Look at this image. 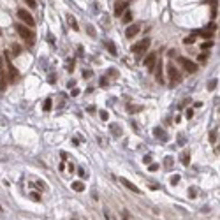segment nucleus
<instances>
[{
  "label": "nucleus",
  "mask_w": 220,
  "mask_h": 220,
  "mask_svg": "<svg viewBox=\"0 0 220 220\" xmlns=\"http://www.w3.org/2000/svg\"><path fill=\"white\" fill-rule=\"evenodd\" d=\"M16 30H18V34H19V37L23 39L28 46H32L34 44V41H35V37H34V32L28 28V27H25V25H21V23H16Z\"/></svg>",
  "instance_id": "f257e3e1"
},
{
  "label": "nucleus",
  "mask_w": 220,
  "mask_h": 220,
  "mask_svg": "<svg viewBox=\"0 0 220 220\" xmlns=\"http://www.w3.org/2000/svg\"><path fill=\"white\" fill-rule=\"evenodd\" d=\"M148 46H150V39H148V37H144V39H141L139 42H136L134 46H132V51L136 53V56H143Z\"/></svg>",
  "instance_id": "f03ea898"
},
{
  "label": "nucleus",
  "mask_w": 220,
  "mask_h": 220,
  "mask_svg": "<svg viewBox=\"0 0 220 220\" xmlns=\"http://www.w3.org/2000/svg\"><path fill=\"white\" fill-rule=\"evenodd\" d=\"M18 18L23 21L27 27H34V16L27 9H18Z\"/></svg>",
  "instance_id": "7ed1b4c3"
},
{
  "label": "nucleus",
  "mask_w": 220,
  "mask_h": 220,
  "mask_svg": "<svg viewBox=\"0 0 220 220\" xmlns=\"http://www.w3.org/2000/svg\"><path fill=\"white\" fill-rule=\"evenodd\" d=\"M167 74H169V79H171V83H173V85L182 81V74L178 72V69H176L173 63H167Z\"/></svg>",
  "instance_id": "20e7f679"
},
{
  "label": "nucleus",
  "mask_w": 220,
  "mask_h": 220,
  "mask_svg": "<svg viewBox=\"0 0 220 220\" xmlns=\"http://www.w3.org/2000/svg\"><path fill=\"white\" fill-rule=\"evenodd\" d=\"M178 62H180V65H182V67L187 71V72H190V74H194L195 71H197V63H194V62H190L188 58H178Z\"/></svg>",
  "instance_id": "39448f33"
},
{
  "label": "nucleus",
  "mask_w": 220,
  "mask_h": 220,
  "mask_svg": "<svg viewBox=\"0 0 220 220\" xmlns=\"http://www.w3.org/2000/svg\"><path fill=\"white\" fill-rule=\"evenodd\" d=\"M6 85H7V74L4 67V58H0V92L6 90Z\"/></svg>",
  "instance_id": "423d86ee"
},
{
  "label": "nucleus",
  "mask_w": 220,
  "mask_h": 220,
  "mask_svg": "<svg viewBox=\"0 0 220 220\" xmlns=\"http://www.w3.org/2000/svg\"><path fill=\"white\" fill-rule=\"evenodd\" d=\"M6 65H7V69H9V72H7V76H9V81H11V83H16V81H18V78H19V72H18V69L14 67V65H12L11 62H7V60H6Z\"/></svg>",
  "instance_id": "0eeeda50"
},
{
  "label": "nucleus",
  "mask_w": 220,
  "mask_h": 220,
  "mask_svg": "<svg viewBox=\"0 0 220 220\" xmlns=\"http://www.w3.org/2000/svg\"><path fill=\"white\" fill-rule=\"evenodd\" d=\"M139 30H141V25H139V23H132V25L127 27V30H125V37H127V39L136 37V35L139 34Z\"/></svg>",
  "instance_id": "6e6552de"
},
{
  "label": "nucleus",
  "mask_w": 220,
  "mask_h": 220,
  "mask_svg": "<svg viewBox=\"0 0 220 220\" xmlns=\"http://www.w3.org/2000/svg\"><path fill=\"white\" fill-rule=\"evenodd\" d=\"M155 63H157V53H150L146 58H144V65L146 69L150 72H153V69H155Z\"/></svg>",
  "instance_id": "1a4fd4ad"
},
{
  "label": "nucleus",
  "mask_w": 220,
  "mask_h": 220,
  "mask_svg": "<svg viewBox=\"0 0 220 220\" xmlns=\"http://www.w3.org/2000/svg\"><path fill=\"white\" fill-rule=\"evenodd\" d=\"M127 6H129V0H118V2L115 4V16H122L125 12Z\"/></svg>",
  "instance_id": "9d476101"
},
{
  "label": "nucleus",
  "mask_w": 220,
  "mask_h": 220,
  "mask_svg": "<svg viewBox=\"0 0 220 220\" xmlns=\"http://www.w3.org/2000/svg\"><path fill=\"white\" fill-rule=\"evenodd\" d=\"M120 183H122L123 187H127L129 190H132V192H136V194H141V188H138V185H134L132 182H129L127 178H120Z\"/></svg>",
  "instance_id": "9b49d317"
},
{
  "label": "nucleus",
  "mask_w": 220,
  "mask_h": 220,
  "mask_svg": "<svg viewBox=\"0 0 220 220\" xmlns=\"http://www.w3.org/2000/svg\"><path fill=\"white\" fill-rule=\"evenodd\" d=\"M30 187H37V188H39L41 192H46V190H48V185L44 183L42 180H35V183H32Z\"/></svg>",
  "instance_id": "f8f14e48"
},
{
  "label": "nucleus",
  "mask_w": 220,
  "mask_h": 220,
  "mask_svg": "<svg viewBox=\"0 0 220 220\" xmlns=\"http://www.w3.org/2000/svg\"><path fill=\"white\" fill-rule=\"evenodd\" d=\"M153 136H155V138H159V139H162V141H167V134H164V130L162 129H155V130H153Z\"/></svg>",
  "instance_id": "ddd939ff"
},
{
  "label": "nucleus",
  "mask_w": 220,
  "mask_h": 220,
  "mask_svg": "<svg viewBox=\"0 0 220 220\" xmlns=\"http://www.w3.org/2000/svg\"><path fill=\"white\" fill-rule=\"evenodd\" d=\"M180 160H182V164H183V166H188V162H190V153H188L187 150H185V151H182Z\"/></svg>",
  "instance_id": "4468645a"
},
{
  "label": "nucleus",
  "mask_w": 220,
  "mask_h": 220,
  "mask_svg": "<svg viewBox=\"0 0 220 220\" xmlns=\"http://www.w3.org/2000/svg\"><path fill=\"white\" fill-rule=\"evenodd\" d=\"M194 35H199V37H203V39H211V37H213V32H211V30H201V32H195Z\"/></svg>",
  "instance_id": "2eb2a0df"
},
{
  "label": "nucleus",
  "mask_w": 220,
  "mask_h": 220,
  "mask_svg": "<svg viewBox=\"0 0 220 220\" xmlns=\"http://www.w3.org/2000/svg\"><path fill=\"white\" fill-rule=\"evenodd\" d=\"M104 46L107 48V51L111 53V55H116V50H115V44H113L111 41H106V42H104Z\"/></svg>",
  "instance_id": "dca6fc26"
},
{
  "label": "nucleus",
  "mask_w": 220,
  "mask_h": 220,
  "mask_svg": "<svg viewBox=\"0 0 220 220\" xmlns=\"http://www.w3.org/2000/svg\"><path fill=\"white\" fill-rule=\"evenodd\" d=\"M72 190L83 192V190H85V183H83V182H74V183H72Z\"/></svg>",
  "instance_id": "f3484780"
},
{
  "label": "nucleus",
  "mask_w": 220,
  "mask_h": 220,
  "mask_svg": "<svg viewBox=\"0 0 220 220\" xmlns=\"http://www.w3.org/2000/svg\"><path fill=\"white\" fill-rule=\"evenodd\" d=\"M159 83H164V78H162V62H159V69H157V78H155Z\"/></svg>",
  "instance_id": "a211bd4d"
},
{
  "label": "nucleus",
  "mask_w": 220,
  "mask_h": 220,
  "mask_svg": "<svg viewBox=\"0 0 220 220\" xmlns=\"http://www.w3.org/2000/svg\"><path fill=\"white\" fill-rule=\"evenodd\" d=\"M173 162H174L173 157H166V159H164V167H166V169H171V167H173Z\"/></svg>",
  "instance_id": "6ab92c4d"
},
{
  "label": "nucleus",
  "mask_w": 220,
  "mask_h": 220,
  "mask_svg": "<svg viewBox=\"0 0 220 220\" xmlns=\"http://www.w3.org/2000/svg\"><path fill=\"white\" fill-rule=\"evenodd\" d=\"M122 21H123V23H130V21H132V12L127 11V12L123 14V19H122Z\"/></svg>",
  "instance_id": "aec40b11"
},
{
  "label": "nucleus",
  "mask_w": 220,
  "mask_h": 220,
  "mask_svg": "<svg viewBox=\"0 0 220 220\" xmlns=\"http://www.w3.org/2000/svg\"><path fill=\"white\" fill-rule=\"evenodd\" d=\"M217 132H218V130H210V143H213V144H215V141H217V138H218Z\"/></svg>",
  "instance_id": "412c9836"
},
{
  "label": "nucleus",
  "mask_w": 220,
  "mask_h": 220,
  "mask_svg": "<svg viewBox=\"0 0 220 220\" xmlns=\"http://www.w3.org/2000/svg\"><path fill=\"white\" fill-rule=\"evenodd\" d=\"M111 130H113L115 136H120V134H122V127H120V125H111Z\"/></svg>",
  "instance_id": "4be33fe9"
},
{
  "label": "nucleus",
  "mask_w": 220,
  "mask_h": 220,
  "mask_svg": "<svg viewBox=\"0 0 220 220\" xmlns=\"http://www.w3.org/2000/svg\"><path fill=\"white\" fill-rule=\"evenodd\" d=\"M67 19H69V25H71L74 30H78V23L74 21V18H72V16H67Z\"/></svg>",
  "instance_id": "5701e85b"
},
{
  "label": "nucleus",
  "mask_w": 220,
  "mask_h": 220,
  "mask_svg": "<svg viewBox=\"0 0 220 220\" xmlns=\"http://www.w3.org/2000/svg\"><path fill=\"white\" fill-rule=\"evenodd\" d=\"M42 109H44V111H50V109H51V100H50V99H46V100H44V106H42Z\"/></svg>",
  "instance_id": "b1692460"
},
{
  "label": "nucleus",
  "mask_w": 220,
  "mask_h": 220,
  "mask_svg": "<svg viewBox=\"0 0 220 220\" xmlns=\"http://www.w3.org/2000/svg\"><path fill=\"white\" fill-rule=\"evenodd\" d=\"M19 53H21V48L18 46V44H12V55H14V56H18Z\"/></svg>",
  "instance_id": "393cba45"
},
{
  "label": "nucleus",
  "mask_w": 220,
  "mask_h": 220,
  "mask_svg": "<svg viewBox=\"0 0 220 220\" xmlns=\"http://www.w3.org/2000/svg\"><path fill=\"white\" fill-rule=\"evenodd\" d=\"M178 182H180V174H173V176H171V183H173V185H176Z\"/></svg>",
  "instance_id": "a878e982"
},
{
  "label": "nucleus",
  "mask_w": 220,
  "mask_h": 220,
  "mask_svg": "<svg viewBox=\"0 0 220 220\" xmlns=\"http://www.w3.org/2000/svg\"><path fill=\"white\" fill-rule=\"evenodd\" d=\"M23 2H25L28 7H32V9H35V6H37V4H35V0H23Z\"/></svg>",
  "instance_id": "bb28decb"
},
{
  "label": "nucleus",
  "mask_w": 220,
  "mask_h": 220,
  "mask_svg": "<svg viewBox=\"0 0 220 220\" xmlns=\"http://www.w3.org/2000/svg\"><path fill=\"white\" fill-rule=\"evenodd\" d=\"M194 41H195V35H190V37H185V39H183L185 44H192Z\"/></svg>",
  "instance_id": "cd10ccee"
},
{
  "label": "nucleus",
  "mask_w": 220,
  "mask_h": 220,
  "mask_svg": "<svg viewBox=\"0 0 220 220\" xmlns=\"http://www.w3.org/2000/svg\"><path fill=\"white\" fill-rule=\"evenodd\" d=\"M197 195V188L195 187H190V190H188V197H195Z\"/></svg>",
  "instance_id": "c85d7f7f"
},
{
  "label": "nucleus",
  "mask_w": 220,
  "mask_h": 220,
  "mask_svg": "<svg viewBox=\"0 0 220 220\" xmlns=\"http://www.w3.org/2000/svg\"><path fill=\"white\" fill-rule=\"evenodd\" d=\"M86 32L90 34L92 37H95V30H94V27H92V25H86Z\"/></svg>",
  "instance_id": "c756f323"
},
{
  "label": "nucleus",
  "mask_w": 220,
  "mask_h": 220,
  "mask_svg": "<svg viewBox=\"0 0 220 220\" xmlns=\"http://www.w3.org/2000/svg\"><path fill=\"white\" fill-rule=\"evenodd\" d=\"M217 85H218V81H217V79H211V81H210V85H208V90H213V88H215Z\"/></svg>",
  "instance_id": "7c9ffc66"
},
{
  "label": "nucleus",
  "mask_w": 220,
  "mask_h": 220,
  "mask_svg": "<svg viewBox=\"0 0 220 220\" xmlns=\"http://www.w3.org/2000/svg\"><path fill=\"white\" fill-rule=\"evenodd\" d=\"M211 46H213V44H211V41H208V42H203V44H201V48H203V50H210Z\"/></svg>",
  "instance_id": "2f4dec72"
},
{
  "label": "nucleus",
  "mask_w": 220,
  "mask_h": 220,
  "mask_svg": "<svg viewBox=\"0 0 220 220\" xmlns=\"http://www.w3.org/2000/svg\"><path fill=\"white\" fill-rule=\"evenodd\" d=\"M107 118H109V115H107V111H104V109H102V111H100V120H104V122H106Z\"/></svg>",
  "instance_id": "473e14b6"
},
{
  "label": "nucleus",
  "mask_w": 220,
  "mask_h": 220,
  "mask_svg": "<svg viewBox=\"0 0 220 220\" xmlns=\"http://www.w3.org/2000/svg\"><path fill=\"white\" fill-rule=\"evenodd\" d=\"M30 197H32L34 201H41V195H39V194H35V192H32V194H30Z\"/></svg>",
  "instance_id": "72a5a7b5"
},
{
  "label": "nucleus",
  "mask_w": 220,
  "mask_h": 220,
  "mask_svg": "<svg viewBox=\"0 0 220 220\" xmlns=\"http://www.w3.org/2000/svg\"><path fill=\"white\" fill-rule=\"evenodd\" d=\"M206 58H208V56H206V55H203V53H201V55H199V56H197V62H203V63H204V62H206Z\"/></svg>",
  "instance_id": "f704fd0d"
},
{
  "label": "nucleus",
  "mask_w": 220,
  "mask_h": 220,
  "mask_svg": "<svg viewBox=\"0 0 220 220\" xmlns=\"http://www.w3.org/2000/svg\"><path fill=\"white\" fill-rule=\"evenodd\" d=\"M159 169V164H150V171L153 173V171H157Z\"/></svg>",
  "instance_id": "c9c22d12"
},
{
  "label": "nucleus",
  "mask_w": 220,
  "mask_h": 220,
  "mask_svg": "<svg viewBox=\"0 0 220 220\" xmlns=\"http://www.w3.org/2000/svg\"><path fill=\"white\" fill-rule=\"evenodd\" d=\"M67 67H69V71L74 69V60H69V65H67Z\"/></svg>",
  "instance_id": "e433bc0d"
},
{
  "label": "nucleus",
  "mask_w": 220,
  "mask_h": 220,
  "mask_svg": "<svg viewBox=\"0 0 220 220\" xmlns=\"http://www.w3.org/2000/svg\"><path fill=\"white\" fill-rule=\"evenodd\" d=\"M150 160H151V157H150V155H146V157L143 159V162H144V164H150Z\"/></svg>",
  "instance_id": "4c0bfd02"
},
{
  "label": "nucleus",
  "mask_w": 220,
  "mask_h": 220,
  "mask_svg": "<svg viewBox=\"0 0 220 220\" xmlns=\"http://www.w3.org/2000/svg\"><path fill=\"white\" fill-rule=\"evenodd\" d=\"M192 115H194L192 109H187V118H192Z\"/></svg>",
  "instance_id": "58836bf2"
},
{
  "label": "nucleus",
  "mask_w": 220,
  "mask_h": 220,
  "mask_svg": "<svg viewBox=\"0 0 220 220\" xmlns=\"http://www.w3.org/2000/svg\"><path fill=\"white\" fill-rule=\"evenodd\" d=\"M78 173H79V176H81V178H86V174H85V171H83L81 167H79V171H78Z\"/></svg>",
  "instance_id": "ea45409f"
},
{
  "label": "nucleus",
  "mask_w": 220,
  "mask_h": 220,
  "mask_svg": "<svg viewBox=\"0 0 220 220\" xmlns=\"http://www.w3.org/2000/svg\"><path fill=\"white\" fill-rule=\"evenodd\" d=\"M90 76H92V72H88V71L83 72V78H90Z\"/></svg>",
  "instance_id": "a19ab883"
},
{
  "label": "nucleus",
  "mask_w": 220,
  "mask_h": 220,
  "mask_svg": "<svg viewBox=\"0 0 220 220\" xmlns=\"http://www.w3.org/2000/svg\"><path fill=\"white\" fill-rule=\"evenodd\" d=\"M100 85H102V86H104V85H107V79H106V78H102V79H100Z\"/></svg>",
  "instance_id": "79ce46f5"
},
{
  "label": "nucleus",
  "mask_w": 220,
  "mask_h": 220,
  "mask_svg": "<svg viewBox=\"0 0 220 220\" xmlns=\"http://www.w3.org/2000/svg\"><path fill=\"white\" fill-rule=\"evenodd\" d=\"M206 2H210V4H218V0H206Z\"/></svg>",
  "instance_id": "37998d69"
},
{
  "label": "nucleus",
  "mask_w": 220,
  "mask_h": 220,
  "mask_svg": "<svg viewBox=\"0 0 220 220\" xmlns=\"http://www.w3.org/2000/svg\"><path fill=\"white\" fill-rule=\"evenodd\" d=\"M0 35H2V32H0Z\"/></svg>",
  "instance_id": "c03bdc74"
}]
</instances>
